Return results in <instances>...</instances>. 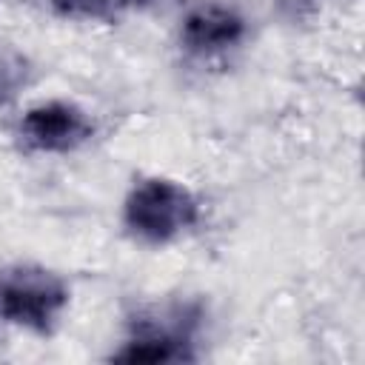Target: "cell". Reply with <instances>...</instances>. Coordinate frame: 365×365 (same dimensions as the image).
<instances>
[{
    "mask_svg": "<svg viewBox=\"0 0 365 365\" xmlns=\"http://www.w3.org/2000/svg\"><path fill=\"white\" fill-rule=\"evenodd\" d=\"M17 128H20V140L29 148L46 151V154L74 151L83 143H88L94 134L91 117L80 106L66 100H48V103L31 106L20 117Z\"/></svg>",
    "mask_w": 365,
    "mask_h": 365,
    "instance_id": "cell-3",
    "label": "cell"
},
{
    "mask_svg": "<svg viewBox=\"0 0 365 365\" xmlns=\"http://www.w3.org/2000/svg\"><path fill=\"white\" fill-rule=\"evenodd\" d=\"M23 60L14 54H0V103H6L9 97L17 94L20 83H23Z\"/></svg>",
    "mask_w": 365,
    "mask_h": 365,
    "instance_id": "cell-6",
    "label": "cell"
},
{
    "mask_svg": "<svg viewBox=\"0 0 365 365\" xmlns=\"http://www.w3.org/2000/svg\"><path fill=\"white\" fill-rule=\"evenodd\" d=\"M117 362H191V334L182 322H168L163 317L134 322L131 334L111 354Z\"/></svg>",
    "mask_w": 365,
    "mask_h": 365,
    "instance_id": "cell-4",
    "label": "cell"
},
{
    "mask_svg": "<svg viewBox=\"0 0 365 365\" xmlns=\"http://www.w3.org/2000/svg\"><path fill=\"white\" fill-rule=\"evenodd\" d=\"M200 222V200L194 191L168 177H143L123 202V225L131 237L163 245Z\"/></svg>",
    "mask_w": 365,
    "mask_h": 365,
    "instance_id": "cell-1",
    "label": "cell"
},
{
    "mask_svg": "<svg viewBox=\"0 0 365 365\" xmlns=\"http://www.w3.org/2000/svg\"><path fill=\"white\" fill-rule=\"evenodd\" d=\"M68 282L40 265H17L0 279V317L31 334H51L68 308Z\"/></svg>",
    "mask_w": 365,
    "mask_h": 365,
    "instance_id": "cell-2",
    "label": "cell"
},
{
    "mask_svg": "<svg viewBox=\"0 0 365 365\" xmlns=\"http://www.w3.org/2000/svg\"><path fill=\"white\" fill-rule=\"evenodd\" d=\"M245 37V20L225 6H200L185 14L180 26V43L185 51L211 57L234 48Z\"/></svg>",
    "mask_w": 365,
    "mask_h": 365,
    "instance_id": "cell-5",
    "label": "cell"
}]
</instances>
